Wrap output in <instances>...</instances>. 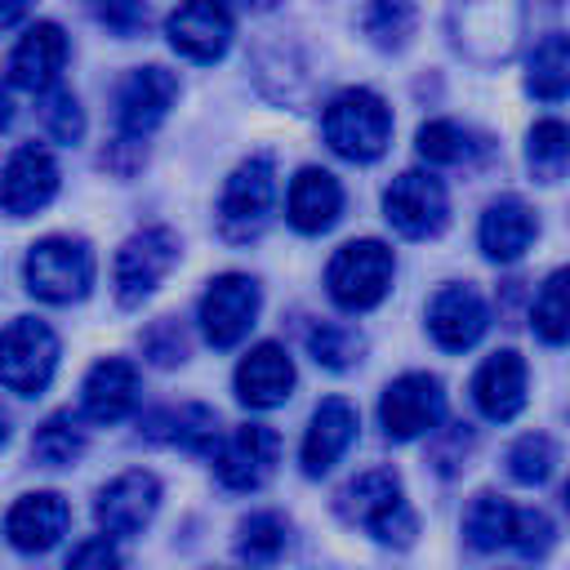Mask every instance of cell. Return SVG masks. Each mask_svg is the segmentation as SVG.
I'll list each match as a JSON object with an SVG mask.
<instances>
[{"mask_svg": "<svg viewBox=\"0 0 570 570\" xmlns=\"http://www.w3.org/2000/svg\"><path fill=\"white\" fill-rule=\"evenodd\" d=\"M338 512L352 525H361L365 534H374L379 543L410 548L414 534H419V521H414V512L405 503V490H401V476L392 468L356 472L338 494Z\"/></svg>", "mask_w": 570, "mask_h": 570, "instance_id": "obj_1", "label": "cell"}, {"mask_svg": "<svg viewBox=\"0 0 570 570\" xmlns=\"http://www.w3.org/2000/svg\"><path fill=\"white\" fill-rule=\"evenodd\" d=\"M525 27V0H450L454 49L481 67H499L517 53Z\"/></svg>", "mask_w": 570, "mask_h": 570, "instance_id": "obj_2", "label": "cell"}, {"mask_svg": "<svg viewBox=\"0 0 570 570\" xmlns=\"http://www.w3.org/2000/svg\"><path fill=\"white\" fill-rule=\"evenodd\" d=\"M321 134H325L330 151L365 165V160H379L387 151L392 111L374 89H343L330 98V107L321 116Z\"/></svg>", "mask_w": 570, "mask_h": 570, "instance_id": "obj_3", "label": "cell"}, {"mask_svg": "<svg viewBox=\"0 0 570 570\" xmlns=\"http://www.w3.org/2000/svg\"><path fill=\"white\" fill-rule=\"evenodd\" d=\"M392 272H396V258L383 240H374V236L347 240L343 249H334V258L325 267V289L343 312H370L387 298Z\"/></svg>", "mask_w": 570, "mask_h": 570, "instance_id": "obj_4", "label": "cell"}, {"mask_svg": "<svg viewBox=\"0 0 570 570\" xmlns=\"http://www.w3.org/2000/svg\"><path fill=\"white\" fill-rule=\"evenodd\" d=\"M22 281L45 303H76L94 285V249L80 236H45L27 249Z\"/></svg>", "mask_w": 570, "mask_h": 570, "instance_id": "obj_5", "label": "cell"}, {"mask_svg": "<svg viewBox=\"0 0 570 570\" xmlns=\"http://www.w3.org/2000/svg\"><path fill=\"white\" fill-rule=\"evenodd\" d=\"M272 205H276V165L272 156H249L232 169V178L223 183V196H218V232L236 245L254 240L267 218H272Z\"/></svg>", "mask_w": 570, "mask_h": 570, "instance_id": "obj_6", "label": "cell"}, {"mask_svg": "<svg viewBox=\"0 0 570 570\" xmlns=\"http://www.w3.org/2000/svg\"><path fill=\"white\" fill-rule=\"evenodd\" d=\"M58 370V334L36 321L18 316L0 330V383L18 396H40Z\"/></svg>", "mask_w": 570, "mask_h": 570, "instance_id": "obj_7", "label": "cell"}, {"mask_svg": "<svg viewBox=\"0 0 570 570\" xmlns=\"http://www.w3.org/2000/svg\"><path fill=\"white\" fill-rule=\"evenodd\" d=\"M174 263H178V236L169 227H142V232H134L116 249V267H111L120 307H138L142 298H151V289L169 276Z\"/></svg>", "mask_w": 570, "mask_h": 570, "instance_id": "obj_8", "label": "cell"}, {"mask_svg": "<svg viewBox=\"0 0 570 570\" xmlns=\"http://www.w3.org/2000/svg\"><path fill=\"white\" fill-rule=\"evenodd\" d=\"M383 218L410 236V240H428L445 227L450 218V196H445V183L436 174H423V169H405L387 183L383 191Z\"/></svg>", "mask_w": 570, "mask_h": 570, "instance_id": "obj_9", "label": "cell"}, {"mask_svg": "<svg viewBox=\"0 0 570 570\" xmlns=\"http://www.w3.org/2000/svg\"><path fill=\"white\" fill-rule=\"evenodd\" d=\"M445 414V392H441V379L436 374H401L383 387V401H379V423L392 441H414L423 432H432Z\"/></svg>", "mask_w": 570, "mask_h": 570, "instance_id": "obj_10", "label": "cell"}, {"mask_svg": "<svg viewBox=\"0 0 570 570\" xmlns=\"http://www.w3.org/2000/svg\"><path fill=\"white\" fill-rule=\"evenodd\" d=\"M258 316V281L245 272H223L200 294V330L214 347H236Z\"/></svg>", "mask_w": 570, "mask_h": 570, "instance_id": "obj_11", "label": "cell"}, {"mask_svg": "<svg viewBox=\"0 0 570 570\" xmlns=\"http://www.w3.org/2000/svg\"><path fill=\"white\" fill-rule=\"evenodd\" d=\"M281 459V436L267 423H240L232 428L214 450V476L227 490H258Z\"/></svg>", "mask_w": 570, "mask_h": 570, "instance_id": "obj_12", "label": "cell"}, {"mask_svg": "<svg viewBox=\"0 0 570 570\" xmlns=\"http://www.w3.org/2000/svg\"><path fill=\"white\" fill-rule=\"evenodd\" d=\"M178 98V80L165 67H138L125 76L120 94H116V129L120 142H142L147 134H156V125L169 116Z\"/></svg>", "mask_w": 570, "mask_h": 570, "instance_id": "obj_13", "label": "cell"}, {"mask_svg": "<svg viewBox=\"0 0 570 570\" xmlns=\"http://www.w3.org/2000/svg\"><path fill=\"white\" fill-rule=\"evenodd\" d=\"M232 31H236V22H232L227 0H183L165 22V36H169L174 53H183L191 62L223 58L227 45H232Z\"/></svg>", "mask_w": 570, "mask_h": 570, "instance_id": "obj_14", "label": "cell"}, {"mask_svg": "<svg viewBox=\"0 0 570 570\" xmlns=\"http://www.w3.org/2000/svg\"><path fill=\"white\" fill-rule=\"evenodd\" d=\"M156 508H160V481L142 468H129V472H120L116 481H107L98 490L94 521H98L102 534L125 539V534H138L156 517Z\"/></svg>", "mask_w": 570, "mask_h": 570, "instance_id": "obj_15", "label": "cell"}, {"mask_svg": "<svg viewBox=\"0 0 570 570\" xmlns=\"http://www.w3.org/2000/svg\"><path fill=\"white\" fill-rule=\"evenodd\" d=\"M58 191V160L40 147V142H22L0 174V205L13 218H27L36 209H45Z\"/></svg>", "mask_w": 570, "mask_h": 570, "instance_id": "obj_16", "label": "cell"}, {"mask_svg": "<svg viewBox=\"0 0 570 570\" xmlns=\"http://www.w3.org/2000/svg\"><path fill=\"white\" fill-rule=\"evenodd\" d=\"M490 325L485 298L472 285H441L428 303V330L445 352H468Z\"/></svg>", "mask_w": 570, "mask_h": 570, "instance_id": "obj_17", "label": "cell"}, {"mask_svg": "<svg viewBox=\"0 0 570 570\" xmlns=\"http://www.w3.org/2000/svg\"><path fill=\"white\" fill-rule=\"evenodd\" d=\"M352 441H356V405L347 396H325L303 432V472L325 476L347 454Z\"/></svg>", "mask_w": 570, "mask_h": 570, "instance_id": "obj_18", "label": "cell"}, {"mask_svg": "<svg viewBox=\"0 0 570 570\" xmlns=\"http://www.w3.org/2000/svg\"><path fill=\"white\" fill-rule=\"evenodd\" d=\"M62 62H67V36L58 22H36L18 45H13V58H9V80L27 94H49L62 76Z\"/></svg>", "mask_w": 570, "mask_h": 570, "instance_id": "obj_19", "label": "cell"}, {"mask_svg": "<svg viewBox=\"0 0 570 570\" xmlns=\"http://www.w3.org/2000/svg\"><path fill=\"white\" fill-rule=\"evenodd\" d=\"M472 401L490 423L517 419L525 410V361L512 347L490 352L472 379Z\"/></svg>", "mask_w": 570, "mask_h": 570, "instance_id": "obj_20", "label": "cell"}, {"mask_svg": "<svg viewBox=\"0 0 570 570\" xmlns=\"http://www.w3.org/2000/svg\"><path fill=\"white\" fill-rule=\"evenodd\" d=\"M67 521H71V508L62 494L53 490H36V494H22L9 517H4V534L18 552H49L62 534H67Z\"/></svg>", "mask_w": 570, "mask_h": 570, "instance_id": "obj_21", "label": "cell"}, {"mask_svg": "<svg viewBox=\"0 0 570 570\" xmlns=\"http://www.w3.org/2000/svg\"><path fill=\"white\" fill-rule=\"evenodd\" d=\"M294 392V361L281 343H258L236 365V396L249 410H272Z\"/></svg>", "mask_w": 570, "mask_h": 570, "instance_id": "obj_22", "label": "cell"}, {"mask_svg": "<svg viewBox=\"0 0 570 570\" xmlns=\"http://www.w3.org/2000/svg\"><path fill=\"white\" fill-rule=\"evenodd\" d=\"M138 405V365L125 356H107L85 374L80 410L89 423H120Z\"/></svg>", "mask_w": 570, "mask_h": 570, "instance_id": "obj_23", "label": "cell"}, {"mask_svg": "<svg viewBox=\"0 0 570 570\" xmlns=\"http://www.w3.org/2000/svg\"><path fill=\"white\" fill-rule=\"evenodd\" d=\"M285 214H289V223H294L303 236H316V232L334 227V218L343 214V187H338V178H334L330 169H316V165L298 169V174L289 178Z\"/></svg>", "mask_w": 570, "mask_h": 570, "instance_id": "obj_24", "label": "cell"}, {"mask_svg": "<svg viewBox=\"0 0 570 570\" xmlns=\"http://www.w3.org/2000/svg\"><path fill=\"white\" fill-rule=\"evenodd\" d=\"M534 232H539V218H534V209H530L521 196H499V200H490L485 214H481V227H476L481 249H485V258H494V263H517V258L530 249Z\"/></svg>", "mask_w": 570, "mask_h": 570, "instance_id": "obj_25", "label": "cell"}, {"mask_svg": "<svg viewBox=\"0 0 570 570\" xmlns=\"http://www.w3.org/2000/svg\"><path fill=\"white\" fill-rule=\"evenodd\" d=\"M147 436L151 441H165V445H178L187 454H214L223 432H218V414L200 401H187V405H174V410H160L147 419Z\"/></svg>", "mask_w": 570, "mask_h": 570, "instance_id": "obj_26", "label": "cell"}, {"mask_svg": "<svg viewBox=\"0 0 570 570\" xmlns=\"http://www.w3.org/2000/svg\"><path fill=\"white\" fill-rule=\"evenodd\" d=\"M525 94L557 102L570 94V31H548L525 58Z\"/></svg>", "mask_w": 570, "mask_h": 570, "instance_id": "obj_27", "label": "cell"}, {"mask_svg": "<svg viewBox=\"0 0 570 570\" xmlns=\"http://www.w3.org/2000/svg\"><path fill=\"white\" fill-rule=\"evenodd\" d=\"M463 534L476 552H494V548H512V534H517V508L499 494H476L463 512Z\"/></svg>", "mask_w": 570, "mask_h": 570, "instance_id": "obj_28", "label": "cell"}, {"mask_svg": "<svg viewBox=\"0 0 570 570\" xmlns=\"http://www.w3.org/2000/svg\"><path fill=\"white\" fill-rule=\"evenodd\" d=\"M525 165L539 183H557L570 169V125L566 120H534L525 134Z\"/></svg>", "mask_w": 570, "mask_h": 570, "instance_id": "obj_29", "label": "cell"}, {"mask_svg": "<svg viewBox=\"0 0 570 570\" xmlns=\"http://www.w3.org/2000/svg\"><path fill=\"white\" fill-rule=\"evenodd\" d=\"M530 325L543 343H570V267H557L530 312Z\"/></svg>", "mask_w": 570, "mask_h": 570, "instance_id": "obj_30", "label": "cell"}, {"mask_svg": "<svg viewBox=\"0 0 570 570\" xmlns=\"http://www.w3.org/2000/svg\"><path fill=\"white\" fill-rule=\"evenodd\" d=\"M31 454L45 463V468H67V463H76L80 454H85V428H80V419L76 414H49L40 428H36V436H31Z\"/></svg>", "mask_w": 570, "mask_h": 570, "instance_id": "obj_31", "label": "cell"}, {"mask_svg": "<svg viewBox=\"0 0 570 570\" xmlns=\"http://www.w3.org/2000/svg\"><path fill=\"white\" fill-rule=\"evenodd\" d=\"M285 552V521L276 512H249L236 530V557L245 566H272Z\"/></svg>", "mask_w": 570, "mask_h": 570, "instance_id": "obj_32", "label": "cell"}, {"mask_svg": "<svg viewBox=\"0 0 570 570\" xmlns=\"http://www.w3.org/2000/svg\"><path fill=\"white\" fill-rule=\"evenodd\" d=\"M414 22H419V9L414 0H370L365 4V36L379 45V49H401L410 36H414Z\"/></svg>", "mask_w": 570, "mask_h": 570, "instance_id": "obj_33", "label": "cell"}, {"mask_svg": "<svg viewBox=\"0 0 570 570\" xmlns=\"http://www.w3.org/2000/svg\"><path fill=\"white\" fill-rule=\"evenodd\" d=\"M307 352H312L316 365H325V370H347V365L361 361L365 338H361L352 325H343V321H321V325L307 330Z\"/></svg>", "mask_w": 570, "mask_h": 570, "instance_id": "obj_34", "label": "cell"}, {"mask_svg": "<svg viewBox=\"0 0 570 570\" xmlns=\"http://www.w3.org/2000/svg\"><path fill=\"white\" fill-rule=\"evenodd\" d=\"M552 463H557V450H552V441H548L543 432H525V436H517L512 450H508V472H512L517 485H539V481H548Z\"/></svg>", "mask_w": 570, "mask_h": 570, "instance_id": "obj_35", "label": "cell"}, {"mask_svg": "<svg viewBox=\"0 0 570 570\" xmlns=\"http://www.w3.org/2000/svg\"><path fill=\"white\" fill-rule=\"evenodd\" d=\"M414 147L428 165H459L468 156V134L454 120H428V125H419Z\"/></svg>", "mask_w": 570, "mask_h": 570, "instance_id": "obj_36", "label": "cell"}, {"mask_svg": "<svg viewBox=\"0 0 570 570\" xmlns=\"http://www.w3.org/2000/svg\"><path fill=\"white\" fill-rule=\"evenodd\" d=\"M40 120H45L49 138H58V142H76V138L85 134L80 102H76V94L62 89V85H53L49 94H40Z\"/></svg>", "mask_w": 570, "mask_h": 570, "instance_id": "obj_37", "label": "cell"}, {"mask_svg": "<svg viewBox=\"0 0 570 570\" xmlns=\"http://www.w3.org/2000/svg\"><path fill=\"white\" fill-rule=\"evenodd\" d=\"M89 13L111 31V36H138L147 27V4L142 0H89Z\"/></svg>", "mask_w": 570, "mask_h": 570, "instance_id": "obj_38", "label": "cell"}, {"mask_svg": "<svg viewBox=\"0 0 570 570\" xmlns=\"http://www.w3.org/2000/svg\"><path fill=\"white\" fill-rule=\"evenodd\" d=\"M552 543V521L539 512V508H517V534H512V548L521 557H539L548 552Z\"/></svg>", "mask_w": 570, "mask_h": 570, "instance_id": "obj_39", "label": "cell"}, {"mask_svg": "<svg viewBox=\"0 0 570 570\" xmlns=\"http://www.w3.org/2000/svg\"><path fill=\"white\" fill-rule=\"evenodd\" d=\"M67 570H125V557H120V548L111 543V534H94V539H85V543L71 552Z\"/></svg>", "mask_w": 570, "mask_h": 570, "instance_id": "obj_40", "label": "cell"}, {"mask_svg": "<svg viewBox=\"0 0 570 570\" xmlns=\"http://www.w3.org/2000/svg\"><path fill=\"white\" fill-rule=\"evenodd\" d=\"M147 352H151L156 365H174V361L187 356V338H183V330H178L174 321H160V325L147 334Z\"/></svg>", "mask_w": 570, "mask_h": 570, "instance_id": "obj_41", "label": "cell"}, {"mask_svg": "<svg viewBox=\"0 0 570 570\" xmlns=\"http://www.w3.org/2000/svg\"><path fill=\"white\" fill-rule=\"evenodd\" d=\"M27 9H31V0H0V31L13 27V22H22Z\"/></svg>", "mask_w": 570, "mask_h": 570, "instance_id": "obj_42", "label": "cell"}, {"mask_svg": "<svg viewBox=\"0 0 570 570\" xmlns=\"http://www.w3.org/2000/svg\"><path fill=\"white\" fill-rule=\"evenodd\" d=\"M13 120V98H9V85H0V129H9Z\"/></svg>", "mask_w": 570, "mask_h": 570, "instance_id": "obj_43", "label": "cell"}, {"mask_svg": "<svg viewBox=\"0 0 570 570\" xmlns=\"http://www.w3.org/2000/svg\"><path fill=\"white\" fill-rule=\"evenodd\" d=\"M240 4H245V9H254V13H267V9H276L281 0H240Z\"/></svg>", "mask_w": 570, "mask_h": 570, "instance_id": "obj_44", "label": "cell"}, {"mask_svg": "<svg viewBox=\"0 0 570 570\" xmlns=\"http://www.w3.org/2000/svg\"><path fill=\"white\" fill-rule=\"evenodd\" d=\"M4 441H9V414L0 410V445H4Z\"/></svg>", "mask_w": 570, "mask_h": 570, "instance_id": "obj_45", "label": "cell"}, {"mask_svg": "<svg viewBox=\"0 0 570 570\" xmlns=\"http://www.w3.org/2000/svg\"><path fill=\"white\" fill-rule=\"evenodd\" d=\"M566 508H570V481H566Z\"/></svg>", "mask_w": 570, "mask_h": 570, "instance_id": "obj_46", "label": "cell"}]
</instances>
